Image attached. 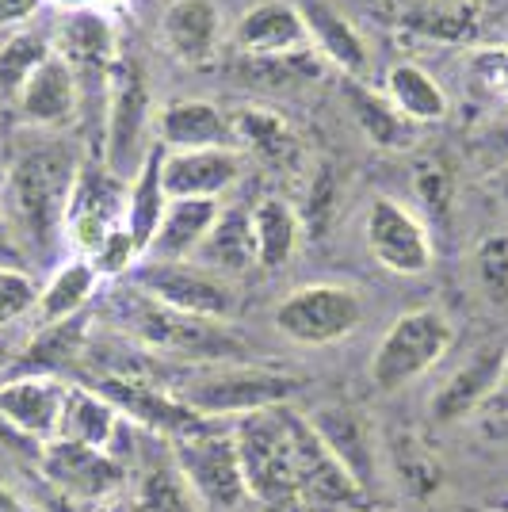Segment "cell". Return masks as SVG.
Listing matches in <instances>:
<instances>
[{"label": "cell", "instance_id": "obj_1", "mask_svg": "<svg viewBox=\"0 0 508 512\" xmlns=\"http://www.w3.org/2000/svg\"><path fill=\"white\" fill-rule=\"evenodd\" d=\"M230 428L249 501H256L264 512H306L302 493H298L287 406L237 417Z\"/></svg>", "mask_w": 508, "mask_h": 512}, {"label": "cell", "instance_id": "obj_2", "mask_svg": "<svg viewBox=\"0 0 508 512\" xmlns=\"http://www.w3.org/2000/svg\"><path fill=\"white\" fill-rule=\"evenodd\" d=\"M123 325L134 333V341L161 352V356H180V360H203L222 363L245 356V341L233 333L226 321L195 318V314H180L161 302L142 295L138 287L130 291L123 302Z\"/></svg>", "mask_w": 508, "mask_h": 512}, {"label": "cell", "instance_id": "obj_3", "mask_svg": "<svg viewBox=\"0 0 508 512\" xmlns=\"http://www.w3.org/2000/svg\"><path fill=\"white\" fill-rule=\"evenodd\" d=\"M153 100H149L146 69L119 54L107 69V142H104V169L130 184L146 157L157 150L153 142Z\"/></svg>", "mask_w": 508, "mask_h": 512}, {"label": "cell", "instance_id": "obj_4", "mask_svg": "<svg viewBox=\"0 0 508 512\" xmlns=\"http://www.w3.org/2000/svg\"><path fill=\"white\" fill-rule=\"evenodd\" d=\"M302 390V379L291 371H276V367H253V363H230V367H214L207 375L191 379L176 390V398L188 409H195L207 421H222V417H249L260 409L287 406Z\"/></svg>", "mask_w": 508, "mask_h": 512}, {"label": "cell", "instance_id": "obj_5", "mask_svg": "<svg viewBox=\"0 0 508 512\" xmlns=\"http://www.w3.org/2000/svg\"><path fill=\"white\" fill-rule=\"evenodd\" d=\"M172 467L184 478V486L195 493V501L207 509L233 512L249 497L230 425L207 421L199 432L172 440Z\"/></svg>", "mask_w": 508, "mask_h": 512}, {"label": "cell", "instance_id": "obj_6", "mask_svg": "<svg viewBox=\"0 0 508 512\" xmlns=\"http://www.w3.org/2000/svg\"><path fill=\"white\" fill-rule=\"evenodd\" d=\"M73 180H77V165L62 146H43V150L23 153L8 172L12 211L39 245L50 241V234L62 226Z\"/></svg>", "mask_w": 508, "mask_h": 512}, {"label": "cell", "instance_id": "obj_7", "mask_svg": "<svg viewBox=\"0 0 508 512\" xmlns=\"http://www.w3.org/2000/svg\"><path fill=\"white\" fill-rule=\"evenodd\" d=\"M455 341V329L440 310H405L382 333L379 348L371 356V383L379 390H402L424 371H432L447 356Z\"/></svg>", "mask_w": 508, "mask_h": 512}, {"label": "cell", "instance_id": "obj_8", "mask_svg": "<svg viewBox=\"0 0 508 512\" xmlns=\"http://www.w3.org/2000/svg\"><path fill=\"white\" fill-rule=\"evenodd\" d=\"M272 321L287 341L325 348V344H337L360 329L363 302L344 283H306V287L291 291L287 299H279Z\"/></svg>", "mask_w": 508, "mask_h": 512}, {"label": "cell", "instance_id": "obj_9", "mask_svg": "<svg viewBox=\"0 0 508 512\" xmlns=\"http://www.w3.org/2000/svg\"><path fill=\"white\" fill-rule=\"evenodd\" d=\"M134 287L153 302L195 314V318L226 321L237 310V295L222 276L188 260H142L134 268Z\"/></svg>", "mask_w": 508, "mask_h": 512}, {"label": "cell", "instance_id": "obj_10", "mask_svg": "<svg viewBox=\"0 0 508 512\" xmlns=\"http://www.w3.org/2000/svg\"><path fill=\"white\" fill-rule=\"evenodd\" d=\"M127 214V184L115 180L104 165H85L77 169V180L69 188V203L62 214L65 245L77 256L92 260L96 249L104 245V237L123 226Z\"/></svg>", "mask_w": 508, "mask_h": 512}, {"label": "cell", "instance_id": "obj_11", "mask_svg": "<svg viewBox=\"0 0 508 512\" xmlns=\"http://www.w3.org/2000/svg\"><path fill=\"white\" fill-rule=\"evenodd\" d=\"M367 249L386 272L394 276H424L432 268V230L417 211H409L394 199H375L363 218Z\"/></svg>", "mask_w": 508, "mask_h": 512}, {"label": "cell", "instance_id": "obj_12", "mask_svg": "<svg viewBox=\"0 0 508 512\" xmlns=\"http://www.w3.org/2000/svg\"><path fill=\"white\" fill-rule=\"evenodd\" d=\"M39 470H43L46 486L69 493L85 505L111 501L127 482V467L111 451L73 444V440H50L39 451Z\"/></svg>", "mask_w": 508, "mask_h": 512}, {"label": "cell", "instance_id": "obj_13", "mask_svg": "<svg viewBox=\"0 0 508 512\" xmlns=\"http://www.w3.org/2000/svg\"><path fill=\"white\" fill-rule=\"evenodd\" d=\"M306 421L318 432L321 444L333 451V459L356 482V490L363 497L379 490L382 448L371 425H367V417H363V409L348 406V402H329V406L306 413Z\"/></svg>", "mask_w": 508, "mask_h": 512}, {"label": "cell", "instance_id": "obj_14", "mask_svg": "<svg viewBox=\"0 0 508 512\" xmlns=\"http://www.w3.org/2000/svg\"><path fill=\"white\" fill-rule=\"evenodd\" d=\"M287 425H291V448H295V474H298V493L306 509H340L352 512L363 509V493L356 490V482L344 474L333 451L318 440V432L310 428V421L302 413L287 409Z\"/></svg>", "mask_w": 508, "mask_h": 512}, {"label": "cell", "instance_id": "obj_15", "mask_svg": "<svg viewBox=\"0 0 508 512\" xmlns=\"http://www.w3.org/2000/svg\"><path fill=\"white\" fill-rule=\"evenodd\" d=\"M111 406L119 409L127 421H134L138 428H146L153 436H165V440H180L188 432H199L207 425V417H199L195 409H188L172 390L146 383V379H130V375H104L100 386Z\"/></svg>", "mask_w": 508, "mask_h": 512}, {"label": "cell", "instance_id": "obj_16", "mask_svg": "<svg viewBox=\"0 0 508 512\" xmlns=\"http://www.w3.org/2000/svg\"><path fill=\"white\" fill-rule=\"evenodd\" d=\"M65 390L69 386L62 379H50V375L0 379V425L46 448L50 440H58Z\"/></svg>", "mask_w": 508, "mask_h": 512}, {"label": "cell", "instance_id": "obj_17", "mask_svg": "<svg viewBox=\"0 0 508 512\" xmlns=\"http://www.w3.org/2000/svg\"><path fill=\"white\" fill-rule=\"evenodd\" d=\"M508 371V344H486L478 348L466 363H459L444 383L436 386V394L428 398V417L440 425H455L470 417L478 406H486L489 398L501 390Z\"/></svg>", "mask_w": 508, "mask_h": 512}, {"label": "cell", "instance_id": "obj_18", "mask_svg": "<svg viewBox=\"0 0 508 512\" xmlns=\"http://www.w3.org/2000/svg\"><path fill=\"white\" fill-rule=\"evenodd\" d=\"M237 176V150H165L161 157V184L169 199H218Z\"/></svg>", "mask_w": 508, "mask_h": 512}, {"label": "cell", "instance_id": "obj_19", "mask_svg": "<svg viewBox=\"0 0 508 512\" xmlns=\"http://www.w3.org/2000/svg\"><path fill=\"white\" fill-rule=\"evenodd\" d=\"M12 100H16V111H20L23 123L58 130L77 119V104H81L77 73H73L58 54H50V58L23 81V88Z\"/></svg>", "mask_w": 508, "mask_h": 512}, {"label": "cell", "instance_id": "obj_20", "mask_svg": "<svg viewBox=\"0 0 508 512\" xmlns=\"http://www.w3.org/2000/svg\"><path fill=\"white\" fill-rule=\"evenodd\" d=\"M237 46L249 58H279V54L310 50V31H306L298 4L260 0L237 20Z\"/></svg>", "mask_w": 508, "mask_h": 512}, {"label": "cell", "instance_id": "obj_21", "mask_svg": "<svg viewBox=\"0 0 508 512\" xmlns=\"http://www.w3.org/2000/svg\"><path fill=\"white\" fill-rule=\"evenodd\" d=\"M222 16L211 0H172L161 20V43L176 62L207 65L218 54Z\"/></svg>", "mask_w": 508, "mask_h": 512}, {"label": "cell", "instance_id": "obj_22", "mask_svg": "<svg viewBox=\"0 0 508 512\" xmlns=\"http://www.w3.org/2000/svg\"><path fill=\"white\" fill-rule=\"evenodd\" d=\"M382 459L394 474V482L402 486L413 501H432L436 493L444 490L447 467L444 459L436 455V448L424 440L417 428H394L382 440Z\"/></svg>", "mask_w": 508, "mask_h": 512}, {"label": "cell", "instance_id": "obj_23", "mask_svg": "<svg viewBox=\"0 0 508 512\" xmlns=\"http://www.w3.org/2000/svg\"><path fill=\"white\" fill-rule=\"evenodd\" d=\"M157 146H165V150H233V123L207 100H180L157 115Z\"/></svg>", "mask_w": 508, "mask_h": 512}, {"label": "cell", "instance_id": "obj_24", "mask_svg": "<svg viewBox=\"0 0 508 512\" xmlns=\"http://www.w3.org/2000/svg\"><path fill=\"white\" fill-rule=\"evenodd\" d=\"M54 54L62 58L73 73H107L115 65V27L107 16L81 8V12H65L54 31Z\"/></svg>", "mask_w": 508, "mask_h": 512}, {"label": "cell", "instance_id": "obj_25", "mask_svg": "<svg viewBox=\"0 0 508 512\" xmlns=\"http://www.w3.org/2000/svg\"><path fill=\"white\" fill-rule=\"evenodd\" d=\"M218 214H222L218 199H169V211L149 241L146 260H188V256H195L211 234V226L218 222Z\"/></svg>", "mask_w": 508, "mask_h": 512}, {"label": "cell", "instance_id": "obj_26", "mask_svg": "<svg viewBox=\"0 0 508 512\" xmlns=\"http://www.w3.org/2000/svg\"><path fill=\"white\" fill-rule=\"evenodd\" d=\"M344 100H348V111L356 119V127L363 130V138L379 150L402 153L417 146V123H409L398 107L386 100V92H375L363 81L348 77L344 81Z\"/></svg>", "mask_w": 508, "mask_h": 512}, {"label": "cell", "instance_id": "obj_27", "mask_svg": "<svg viewBox=\"0 0 508 512\" xmlns=\"http://www.w3.org/2000/svg\"><path fill=\"white\" fill-rule=\"evenodd\" d=\"M123 421H127V417L111 406L96 386H69V390H65L58 440H73V444L111 451L115 440H119Z\"/></svg>", "mask_w": 508, "mask_h": 512}, {"label": "cell", "instance_id": "obj_28", "mask_svg": "<svg viewBox=\"0 0 508 512\" xmlns=\"http://www.w3.org/2000/svg\"><path fill=\"white\" fill-rule=\"evenodd\" d=\"M85 341H88V314L43 325L27 341L20 360L8 367L4 379H20V375H50V379H58V371H65L69 363L85 352Z\"/></svg>", "mask_w": 508, "mask_h": 512}, {"label": "cell", "instance_id": "obj_29", "mask_svg": "<svg viewBox=\"0 0 508 512\" xmlns=\"http://www.w3.org/2000/svg\"><path fill=\"white\" fill-rule=\"evenodd\" d=\"M298 12H302L306 31H310V46H318L325 62L344 69L348 77H356V73L367 69V46H363L360 31L344 20L333 4H325V0H302Z\"/></svg>", "mask_w": 508, "mask_h": 512}, {"label": "cell", "instance_id": "obj_30", "mask_svg": "<svg viewBox=\"0 0 508 512\" xmlns=\"http://www.w3.org/2000/svg\"><path fill=\"white\" fill-rule=\"evenodd\" d=\"M199 264L211 268L214 276H241L256 268V237L249 211H222L211 226L207 241L199 245Z\"/></svg>", "mask_w": 508, "mask_h": 512}, {"label": "cell", "instance_id": "obj_31", "mask_svg": "<svg viewBox=\"0 0 508 512\" xmlns=\"http://www.w3.org/2000/svg\"><path fill=\"white\" fill-rule=\"evenodd\" d=\"M253 237H256V264H264L268 272H279L283 264H291L302 241V218L287 199H260L253 211Z\"/></svg>", "mask_w": 508, "mask_h": 512}, {"label": "cell", "instance_id": "obj_32", "mask_svg": "<svg viewBox=\"0 0 508 512\" xmlns=\"http://www.w3.org/2000/svg\"><path fill=\"white\" fill-rule=\"evenodd\" d=\"M161 157H165V150L157 146V150L146 157L142 172L127 184V214H123V226L130 230V237H134V245L142 249V256H146L149 241H153L161 218L169 211V195H165V184H161Z\"/></svg>", "mask_w": 508, "mask_h": 512}, {"label": "cell", "instance_id": "obj_33", "mask_svg": "<svg viewBox=\"0 0 508 512\" xmlns=\"http://www.w3.org/2000/svg\"><path fill=\"white\" fill-rule=\"evenodd\" d=\"M96 287H100V276H96V268H92V260L85 256H73V260H65L62 268L50 276L46 287H39V302H35V314L43 325H54V321H65V318H77V314H85L88 299L96 295Z\"/></svg>", "mask_w": 508, "mask_h": 512}, {"label": "cell", "instance_id": "obj_34", "mask_svg": "<svg viewBox=\"0 0 508 512\" xmlns=\"http://www.w3.org/2000/svg\"><path fill=\"white\" fill-rule=\"evenodd\" d=\"M386 100L402 111L409 123H440L447 115L444 88L432 81V73L413 62H398L386 73Z\"/></svg>", "mask_w": 508, "mask_h": 512}, {"label": "cell", "instance_id": "obj_35", "mask_svg": "<svg viewBox=\"0 0 508 512\" xmlns=\"http://www.w3.org/2000/svg\"><path fill=\"white\" fill-rule=\"evenodd\" d=\"M233 138H241L249 150L268 157V161H283L295 150V134L287 127V119L268 111V107H245L233 119Z\"/></svg>", "mask_w": 508, "mask_h": 512}, {"label": "cell", "instance_id": "obj_36", "mask_svg": "<svg viewBox=\"0 0 508 512\" xmlns=\"http://www.w3.org/2000/svg\"><path fill=\"white\" fill-rule=\"evenodd\" d=\"M405 31H413L417 39H432V43H459L466 35H474V16L466 4H447V0H428L417 4L413 12H405Z\"/></svg>", "mask_w": 508, "mask_h": 512}, {"label": "cell", "instance_id": "obj_37", "mask_svg": "<svg viewBox=\"0 0 508 512\" xmlns=\"http://www.w3.org/2000/svg\"><path fill=\"white\" fill-rule=\"evenodd\" d=\"M413 188L421 199V218L424 226H451V207H455V172L440 157H424L421 165L413 169Z\"/></svg>", "mask_w": 508, "mask_h": 512}, {"label": "cell", "instance_id": "obj_38", "mask_svg": "<svg viewBox=\"0 0 508 512\" xmlns=\"http://www.w3.org/2000/svg\"><path fill=\"white\" fill-rule=\"evenodd\" d=\"M463 69L466 85L478 100L508 111V46H474Z\"/></svg>", "mask_w": 508, "mask_h": 512}, {"label": "cell", "instance_id": "obj_39", "mask_svg": "<svg viewBox=\"0 0 508 512\" xmlns=\"http://www.w3.org/2000/svg\"><path fill=\"white\" fill-rule=\"evenodd\" d=\"M50 54H54V46L46 43L43 35H35V31H16L8 43L0 46V92H4V96H16L23 88V81H27Z\"/></svg>", "mask_w": 508, "mask_h": 512}, {"label": "cell", "instance_id": "obj_40", "mask_svg": "<svg viewBox=\"0 0 508 512\" xmlns=\"http://www.w3.org/2000/svg\"><path fill=\"white\" fill-rule=\"evenodd\" d=\"M474 279L489 306L508 310V234H489L474 249Z\"/></svg>", "mask_w": 508, "mask_h": 512}, {"label": "cell", "instance_id": "obj_41", "mask_svg": "<svg viewBox=\"0 0 508 512\" xmlns=\"http://www.w3.org/2000/svg\"><path fill=\"white\" fill-rule=\"evenodd\" d=\"M138 501H142L146 512H199L203 509V505L195 501V493L184 486V478L176 474V467L149 470Z\"/></svg>", "mask_w": 508, "mask_h": 512}, {"label": "cell", "instance_id": "obj_42", "mask_svg": "<svg viewBox=\"0 0 508 512\" xmlns=\"http://www.w3.org/2000/svg\"><path fill=\"white\" fill-rule=\"evenodd\" d=\"M35 302H39V283L12 264H0V329L27 318Z\"/></svg>", "mask_w": 508, "mask_h": 512}, {"label": "cell", "instance_id": "obj_43", "mask_svg": "<svg viewBox=\"0 0 508 512\" xmlns=\"http://www.w3.org/2000/svg\"><path fill=\"white\" fill-rule=\"evenodd\" d=\"M138 264H142V249L134 245V237H130L127 226H115V230L104 237V245L96 249V256H92V268H96V276L100 279L127 276V272H134Z\"/></svg>", "mask_w": 508, "mask_h": 512}, {"label": "cell", "instance_id": "obj_44", "mask_svg": "<svg viewBox=\"0 0 508 512\" xmlns=\"http://www.w3.org/2000/svg\"><path fill=\"white\" fill-rule=\"evenodd\" d=\"M46 0H0V31H12L31 20Z\"/></svg>", "mask_w": 508, "mask_h": 512}, {"label": "cell", "instance_id": "obj_45", "mask_svg": "<svg viewBox=\"0 0 508 512\" xmlns=\"http://www.w3.org/2000/svg\"><path fill=\"white\" fill-rule=\"evenodd\" d=\"M35 505H39V512H96L92 505H85V501H77V497H69V493H62V490H54V486H46V482Z\"/></svg>", "mask_w": 508, "mask_h": 512}, {"label": "cell", "instance_id": "obj_46", "mask_svg": "<svg viewBox=\"0 0 508 512\" xmlns=\"http://www.w3.org/2000/svg\"><path fill=\"white\" fill-rule=\"evenodd\" d=\"M482 146H486L501 165H508V119L505 123H497V127H489L486 134H482Z\"/></svg>", "mask_w": 508, "mask_h": 512}, {"label": "cell", "instance_id": "obj_47", "mask_svg": "<svg viewBox=\"0 0 508 512\" xmlns=\"http://www.w3.org/2000/svg\"><path fill=\"white\" fill-rule=\"evenodd\" d=\"M0 512H39V505L31 497H23L20 490H12V486L0 482Z\"/></svg>", "mask_w": 508, "mask_h": 512}, {"label": "cell", "instance_id": "obj_48", "mask_svg": "<svg viewBox=\"0 0 508 512\" xmlns=\"http://www.w3.org/2000/svg\"><path fill=\"white\" fill-rule=\"evenodd\" d=\"M88 8H92V12H100V16H107V20H111V16L127 12L130 0H88Z\"/></svg>", "mask_w": 508, "mask_h": 512}, {"label": "cell", "instance_id": "obj_49", "mask_svg": "<svg viewBox=\"0 0 508 512\" xmlns=\"http://www.w3.org/2000/svg\"><path fill=\"white\" fill-rule=\"evenodd\" d=\"M96 512H146L142 509V501L134 497V501H123V497H111V501H104Z\"/></svg>", "mask_w": 508, "mask_h": 512}, {"label": "cell", "instance_id": "obj_50", "mask_svg": "<svg viewBox=\"0 0 508 512\" xmlns=\"http://www.w3.org/2000/svg\"><path fill=\"white\" fill-rule=\"evenodd\" d=\"M489 188L501 195V203H508V165H497L493 176H489Z\"/></svg>", "mask_w": 508, "mask_h": 512}, {"label": "cell", "instance_id": "obj_51", "mask_svg": "<svg viewBox=\"0 0 508 512\" xmlns=\"http://www.w3.org/2000/svg\"><path fill=\"white\" fill-rule=\"evenodd\" d=\"M50 8H58V12H81V8H88V0H46Z\"/></svg>", "mask_w": 508, "mask_h": 512}, {"label": "cell", "instance_id": "obj_52", "mask_svg": "<svg viewBox=\"0 0 508 512\" xmlns=\"http://www.w3.org/2000/svg\"><path fill=\"white\" fill-rule=\"evenodd\" d=\"M489 436H493V440H505V444H508V413H505V417H497V421L489 425Z\"/></svg>", "mask_w": 508, "mask_h": 512}, {"label": "cell", "instance_id": "obj_53", "mask_svg": "<svg viewBox=\"0 0 508 512\" xmlns=\"http://www.w3.org/2000/svg\"><path fill=\"white\" fill-rule=\"evenodd\" d=\"M4 356H8V348H4V341H0V363H4Z\"/></svg>", "mask_w": 508, "mask_h": 512}, {"label": "cell", "instance_id": "obj_54", "mask_svg": "<svg viewBox=\"0 0 508 512\" xmlns=\"http://www.w3.org/2000/svg\"><path fill=\"white\" fill-rule=\"evenodd\" d=\"M0 234H4V211H0Z\"/></svg>", "mask_w": 508, "mask_h": 512}, {"label": "cell", "instance_id": "obj_55", "mask_svg": "<svg viewBox=\"0 0 508 512\" xmlns=\"http://www.w3.org/2000/svg\"><path fill=\"white\" fill-rule=\"evenodd\" d=\"M501 512H508V497H505V501H501Z\"/></svg>", "mask_w": 508, "mask_h": 512}, {"label": "cell", "instance_id": "obj_56", "mask_svg": "<svg viewBox=\"0 0 508 512\" xmlns=\"http://www.w3.org/2000/svg\"><path fill=\"white\" fill-rule=\"evenodd\" d=\"M501 390H508V371H505V383H501Z\"/></svg>", "mask_w": 508, "mask_h": 512}, {"label": "cell", "instance_id": "obj_57", "mask_svg": "<svg viewBox=\"0 0 508 512\" xmlns=\"http://www.w3.org/2000/svg\"><path fill=\"white\" fill-rule=\"evenodd\" d=\"M352 512H379V509H352Z\"/></svg>", "mask_w": 508, "mask_h": 512}, {"label": "cell", "instance_id": "obj_58", "mask_svg": "<svg viewBox=\"0 0 508 512\" xmlns=\"http://www.w3.org/2000/svg\"><path fill=\"white\" fill-rule=\"evenodd\" d=\"M505 27H508V4H505Z\"/></svg>", "mask_w": 508, "mask_h": 512}]
</instances>
